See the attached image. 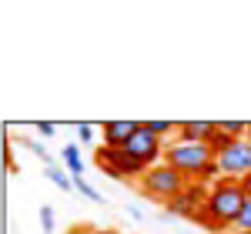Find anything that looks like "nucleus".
Here are the masks:
<instances>
[{
	"label": "nucleus",
	"mask_w": 251,
	"mask_h": 234,
	"mask_svg": "<svg viewBox=\"0 0 251 234\" xmlns=\"http://www.w3.org/2000/svg\"><path fill=\"white\" fill-rule=\"evenodd\" d=\"M71 234H87V231H71Z\"/></svg>",
	"instance_id": "aec40b11"
},
{
	"label": "nucleus",
	"mask_w": 251,
	"mask_h": 234,
	"mask_svg": "<svg viewBox=\"0 0 251 234\" xmlns=\"http://www.w3.org/2000/svg\"><path fill=\"white\" fill-rule=\"evenodd\" d=\"M74 191H77V194H84L87 201H97V204L104 201V197H100V191H94V187H91V184H87L84 177H74Z\"/></svg>",
	"instance_id": "ddd939ff"
},
{
	"label": "nucleus",
	"mask_w": 251,
	"mask_h": 234,
	"mask_svg": "<svg viewBox=\"0 0 251 234\" xmlns=\"http://www.w3.org/2000/svg\"><path fill=\"white\" fill-rule=\"evenodd\" d=\"M211 137H214V120H181L177 124V140L211 144Z\"/></svg>",
	"instance_id": "6e6552de"
},
{
	"label": "nucleus",
	"mask_w": 251,
	"mask_h": 234,
	"mask_svg": "<svg viewBox=\"0 0 251 234\" xmlns=\"http://www.w3.org/2000/svg\"><path fill=\"white\" fill-rule=\"evenodd\" d=\"M204 197H208V187H204V184H188V187L168 204V214L198 217V214H201V208H204Z\"/></svg>",
	"instance_id": "423d86ee"
},
{
	"label": "nucleus",
	"mask_w": 251,
	"mask_h": 234,
	"mask_svg": "<svg viewBox=\"0 0 251 234\" xmlns=\"http://www.w3.org/2000/svg\"><path fill=\"white\" fill-rule=\"evenodd\" d=\"M47 177H50V181L57 184L60 191H74V181H71V177L64 174V171H60L57 164H50V167H47Z\"/></svg>",
	"instance_id": "f8f14e48"
},
{
	"label": "nucleus",
	"mask_w": 251,
	"mask_h": 234,
	"mask_svg": "<svg viewBox=\"0 0 251 234\" xmlns=\"http://www.w3.org/2000/svg\"><path fill=\"white\" fill-rule=\"evenodd\" d=\"M218 127L228 137H234V140H238V137H248V124H245V120H218Z\"/></svg>",
	"instance_id": "9b49d317"
},
{
	"label": "nucleus",
	"mask_w": 251,
	"mask_h": 234,
	"mask_svg": "<svg viewBox=\"0 0 251 234\" xmlns=\"http://www.w3.org/2000/svg\"><path fill=\"white\" fill-rule=\"evenodd\" d=\"M234 231H248V234H251V197L245 201V208H241V214H238V224H234Z\"/></svg>",
	"instance_id": "4468645a"
},
{
	"label": "nucleus",
	"mask_w": 251,
	"mask_h": 234,
	"mask_svg": "<svg viewBox=\"0 0 251 234\" xmlns=\"http://www.w3.org/2000/svg\"><path fill=\"white\" fill-rule=\"evenodd\" d=\"M64 164H67V171H71L74 177L84 174V157H80L77 144H67V147H64Z\"/></svg>",
	"instance_id": "1a4fd4ad"
},
{
	"label": "nucleus",
	"mask_w": 251,
	"mask_h": 234,
	"mask_svg": "<svg viewBox=\"0 0 251 234\" xmlns=\"http://www.w3.org/2000/svg\"><path fill=\"white\" fill-rule=\"evenodd\" d=\"M100 131H104V147H127V140L141 131V120H107V124H100Z\"/></svg>",
	"instance_id": "0eeeda50"
},
{
	"label": "nucleus",
	"mask_w": 251,
	"mask_h": 234,
	"mask_svg": "<svg viewBox=\"0 0 251 234\" xmlns=\"http://www.w3.org/2000/svg\"><path fill=\"white\" fill-rule=\"evenodd\" d=\"M234 234H248V231H234Z\"/></svg>",
	"instance_id": "412c9836"
},
{
	"label": "nucleus",
	"mask_w": 251,
	"mask_h": 234,
	"mask_svg": "<svg viewBox=\"0 0 251 234\" xmlns=\"http://www.w3.org/2000/svg\"><path fill=\"white\" fill-rule=\"evenodd\" d=\"M34 131H37L40 137H54V131H57V124H50V120H37V124H34Z\"/></svg>",
	"instance_id": "dca6fc26"
},
{
	"label": "nucleus",
	"mask_w": 251,
	"mask_h": 234,
	"mask_svg": "<svg viewBox=\"0 0 251 234\" xmlns=\"http://www.w3.org/2000/svg\"><path fill=\"white\" fill-rule=\"evenodd\" d=\"M241 187H245V197H251V174L241 177Z\"/></svg>",
	"instance_id": "a211bd4d"
},
{
	"label": "nucleus",
	"mask_w": 251,
	"mask_h": 234,
	"mask_svg": "<svg viewBox=\"0 0 251 234\" xmlns=\"http://www.w3.org/2000/svg\"><path fill=\"white\" fill-rule=\"evenodd\" d=\"M218 161V171L221 177H234V181H241V177L251 174V140L248 137H238L231 140L221 154L214 157Z\"/></svg>",
	"instance_id": "20e7f679"
},
{
	"label": "nucleus",
	"mask_w": 251,
	"mask_h": 234,
	"mask_svg": "<svg viewBox=\"0 0 251 234\" xmlns=\"http://www.w3.org/2000/svg\"><path fill=\"white\" fill-rule=\"evenodd\" d=\"M144 131H151L154 137H161V140H164L171 131H177V124H174V120H144Z\"/></svg>",
	"instance_id": "9d476101"
},
{
	"label": "nucleus",
	"mask_w": 251,
	"mask_h": 234,
	"mask_svg": "<svg viewBox=\"0 0 251 234\" xmlns=\"http://www.w3.org/2000/svg\"><path fill=\"white\" fill-rule=\"evenodd\" d=\"M77 140L80 144H91L94 140V127L91 124H77Z\"/></svg>",
	"instance_id": "f3484780"
},
{
	"label": "nucleus",
	"mask_w": 251,
	"mask_h": 234,
	"mask_svg": "<svg viewBox=\"0 0 251 234\" xmlns=\"http://www.w3.org/2000/svg\"><path fill=\"white\" fill-rule=\"evenodd\" d=\"M188 184H191V181H184V177L177 174L174 167H168L164 161L154 164L151 171H144V177H141V191L151 197V201H161V204H171Z\"/></svg>",
	"instance_id": "7ed1b4c3"
},
{
	"label": "nucleus",
	"mask_w": 251,
	"mask_h": 234,
	"mask_svg": "<svg viewBox=\"0 0 251 234\" xmlns=\"http://www.w3.org/2000/svg\"><path fill=\"white\" fill-rule=\"evenodd\" d=\"M245 201H248V197H245L241 181L221 177V181H214L211 187H208L204 208H201V214L194 217V221H201L208 231H228V228L238 224V214H241Z\"/></svg>",
	"instance_id": "f257e3e1"
},
{
	"label": "nucleus",
	"mask_w": 251,
	"mask_h": 234,
	"mask_svg": "<svg viewBox=\"0 0 251 234\" xmlns=\"http://www.w3.org/2000/svg\"><path fill=\"white\" fill-rule=\"evenodd\" d=\"M124 151L134 157V161H141V164L151 171L154 164H161V161H164V140H161V137H154L151 131H144V120H141V131L127 140V147H124Z\"/></svg>",
	"instance_id": "39448f33"
},
{
	"label": "nucleus",
	"mask_w": 251,
	"mask_h": 234,
	"mask_svg": "<svg viewBox=\"0 0 251 234\" xmlns=\"http://www.w3.org/2000/svg\"><path fill=\"white\" fill-rule=\"evenodd\" d=\"M40 228H44V234H54V208L50 204L40 208Z\"/></svg>",
	"instance_id": "2eb2a0df"
},
{
	"label": "nucleus",
	"mask_w": 251,
	"mask_h": 234,
	"mask_svg": "<svg viewBox=\"0 0 251 234\" xmlns=\"http://www.w3.org/2000/svg\"><path fill=\"white\" fill-rule=\"evenodd\" d=\"M164 164L174 167L177 174L184 177V181H191L198 184L204 171L214 164V151L208 144H188V140H168V147H164Z\"/></svg>",
	"instance_id": "f03ea898"
},
{
	"label": "nucleus",
	"mask_w": 251,
	"mask_h": 234,
	"mask_svg": "<svg viewBox=\"0 0 251 234\" xmlns=\"http://www.w3.org/2000/svg\"><path fill=\"white\" fill-rule=\"evenodd\" d=\"M248 140H251V124H248Z\"/></svg>",
	"instance_id": "6ab92c4d"
}]
</instances>
